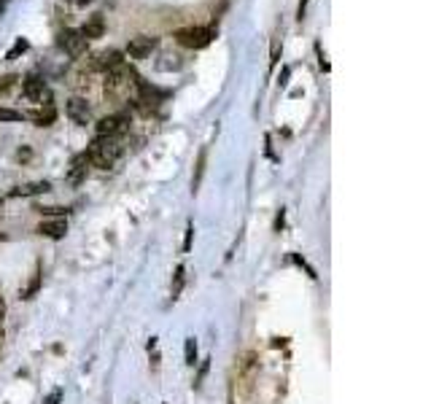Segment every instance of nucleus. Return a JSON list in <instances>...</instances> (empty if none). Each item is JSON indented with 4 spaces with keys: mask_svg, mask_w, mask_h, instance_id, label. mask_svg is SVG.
<instances>
[{
    "mask_svg": "<svg viewBox=\"0 0 431 404\" xmlns=\"http://www.w3.org/2000/svg\"><path fill=\"white\" fill-rule=\"evenodd\" d=\"M25 119H30L32 124H38V127H49L51 121L57 119V111H54V105H41L38 111L25 114Z\"/></svg>",
    "mask_w": 431,
    "mask_h": 404,
    "instance_id": "9d476101",
    "label": "nucleus"
},
{
    "mask_svg": "<svg viewBox=\"0 0 431 404\" xmlns=\"http://www.w3.org/2000/svg\"><path fill=\"white\" fill-rule=\"evenodd\" d=\"M305 6H308V0H302V3H299V16H302V11H305Z\"/></svg>",
    "mask_w": 431,
    "mask_h": 404,
    "instance_id": "b1692460",
    "label": "nucleus"
},
{
    "mask_svg": "<svg viewBox=\"0 0 431 404\" xmlns=\"http://www.w3.org/2000/svg\"><path fill=\"white\" fill-rule=\"evenodd\" d=\"M122 151H124L122 143H119L116 137H94L92 143H89V151H87V159H89L94 167L108 170V167H113L119 162Z\"/></svg>",
    "mask_w": 431,
    "mask_h": 404,
    "instance_id": "f257e3e1",
    "label": "nucleus"
},
{
    "mask_svg": "<svg viewBox=\"0 0 431 404\" xmlns=\"http://www.w3.org/2000/svg\"><path fill=\"white\" fill-rule=\"evenodd\" d=\"M27 49H30V44H27L25 38H19V41H16V44L11 46V51L6 54V60H16V57H19V54H25Z\"/></svg>",
    "mask_w": 431,
    "mask_h": 404,
    "instance_id": "dca6fc26",
    "label": "nucleus"
},
{
    "mask_svg": "<svg viewBox=\"0 0 431 404\" xmlns=\"http://www.w3.org/2000/svg\"><path fill=\"white\" fill-rule=\"evenodd\" d=\"M73 3H78V6H87V3H89V0H73Z\"/></svg>",
    "mask_w": 431,
    "mask_h": 404,
    "instance_id": "393cba45",
    "label": "nucleus"
},
{
    "mask_svg": "<svg viewBox=\"0 0 431 404\" xmlns=\"http://www.w3.org/2000/svg\"><path fill=\"white\" fill-rule=\"evenodd\" d=\"M14 81H16V75H3V78H0V92L11 90V87H14Z\"/></svg>",
    "mask_w": 431,
    "mask_h": 404,
    "instance_id": "4be33fe9",
    "label": "nucleus"
},
{
    "mask_svg": "<svg viewBox=\"0 0 431 404\" xmlns=\"http://www.w3.org/2000/svg\"><path fill=\"white\" fill-rule=\"evenodd\" d=\"M65 232H68V221H65V219H51V221H44V224L38 226V235L51 238V240L65 238Z\"/></svg>",
    "mask_w": 431,
    "mask_h": 404,
    "instance_id": "1a4fd4ad",
    "label": "nucleus"
},
{
    "mask_svg": "<svg viewBox=\"0 0 431 404\" xmlns=\"http://www.w3.org/2000/svg\"><path fill=\"white\" fill-rule=\"evenodd\" d=\"M211 359H205L200 364V372H197V377H194V388H200L202 386V380H205V374H208V369H211V364H208Z\"/></svg>",
    "mask_w": 431,
    "mask_h": 404,
    "instance_id": "6ab92c4d",
    "label": "nucleus"
},
{
    "mask_svg": "<svg viewBox=\"0 0 431 404\" xmlns=\"http://www.w3.org/2000/svg\"><path fill=\"white\" fill-rule=\"evenodd\" d=\"M122 54H119V51H116V49H108V51H100V54H97V57H94L92 62H89V65H92L94 71H113V68H119V65H122Z\"/></svg>",
    "mask_w": 431,
    "mask_h": 404,
    "instance_id": "6e6552de",
    "label": "nucleus"
},
{
    "mask_svg": "<svg viewBox=\"0 0 431 404\" xmlns=\"http://www.w3.org/2000/svg\"><path fill=\"white\" fill-rule=\"evenodd\" d=\"M3 310H6V305H3V300H0V318H3Z\"/></svg>",
    "mask_w": 431,
    "mask_h": 404,
    "instance_id": "a878e982",
    "label": "nucleus"
},
{
    "mask_svg": "<svg viewBox=\"0 0 431 404\" xmlns=\"http://www.w3.org/2000/svg\"><path fill=\"white\" fill-rule=\"evenodd\" d=\"M57 46H60L65 54H70V57H81V54L87 51L89 41H87L78 30H62L60 35H57Z\"/></svg>",
    "mask_w": 431,
    "mask_h": 404,
    "instance_id": "20e7f679",
    "label": "nucleus"
},
{
    "mask_svg": "<svg viewBox=\"0 0 431 404\" xmlns=\"http://www.w3.org/2000/svg\"><path fill=\"white\" fill-rule=\"evenodd\" d=\"M38 286H41V272H35V278H32V283L27 286V288H25V291H22V297H25V300H30L32 294H35V291H38Z\"/></svg>",
    "mask_w": 431,
    "mask_h": 404,
    "instance_id": "a211bd4d",
    "label": "nucleus"
},
{
    "mask_svg": "<svg viewBox=\"0 0 431 404\" xmlns=\"http://www.w3.org/2000/svg\"><path fill=\"white\" fill-rule=\"evenodd\" d=\"M192 238H194V224H186V238H184V251L189 254L192 248Z\"/></svg>",
    "mask_w": 431,
    "mask_h": 404,
    "instance_id": "412c9836",
    "label": "nucleus"
},
{
    "mask_svg": "<svg viewBox=\"0 0 431 404\" xmlns=\"http://www.w3.org/2000/svg\"><path fill=\"white\" fill-rule=\"evenodd\" d=\"M205 159H208V149L200 151V157H197V173H194V180H192V192H197L202 183V176H205Z\"/></svg>",
    "mask_w": 431,
    "mask_h": 404,
    "instance_id": "4468645a",
    "label": "nucleus"
},
{
    "mask_svg": "<svg viewBox=\"0 0 431 404\" xmlns=\"http://www.w3.org/2000/svg\"><path fill=\"white\" fill-rule=\"evenodd\" d=\"M22 92H25V97L32 100V103L51 105V92H49L46 81H44L41 75H27L25 84H22Z\"/></svg>",
    "mask_w": 431,
    "mask_h": 404,
    "instance_id": "7ed1b4c3",
    "label": "nucleus"
},
{
    "mask_svg": "<svg viewBox=\"0 0 431 404\" xmlns=\"http://www.w3.org/2000/svg\"><path fill=\"white\" fill-rule=\"evenodd\" d=\"M49 189H51V183L49 180H35V183H25V186H16L11 197H32V195H46Z\"/></svg>",
    "mask_w": 431,
    "mask_h": 404,
    "instance_id": "f8f14e48",
    "label": "nucleus"
},
{
    "mask_svg": "<svg viewBox=\"0 0 431 404\" xmlns=\"http://www.w3.org/2000/svg\"><path fill=\"white\" fill-rule=\"evenodd\" d=\"M81 35L87 38V41H94V38H103V32H106V22H103V16L100 14H94L84 27H81Z\"/></svg>",
    "mask_w": 431,
    "mask_h": 404,
    "instance_id": "9b49d317",
    "label": "nucleus"
},
{
    "mask_svg": "<svg viewBox=\"0 0 431 404\" xmlns=\"http://www.w3.org/2000/svg\"><path fill=\"white\" fill-rule=\"evenodd\" d=\"M38 213H44V216H57V219H65V208H38Z\"/></svg>",
    "mask_w": 431,
    "mask_h": 404,
    "instance_id": "aec40b11",
    "label": "nucleus"
},
{
    "mask_svg": "<svg viewBox=\"0 0 431 404\" xmlns=\"http://www.w3.org/2000/svg\"><path fill=\"white\" fill-rule=\"evenodd\" d=\"M156 46H159V38H154V35H138V38H130L127 54H130L132 60H146Z\"/></svg>",
    "mask_w": 431,
    "mask_h": 404,
    "instance_id": "423d86ee",
    "label": "nucleus"
},
{
    "mask_svg": "<svg viewBox=\"0 0 431 404\" xmlns=\"http://www.w3.org/2000/svg\"><path fill=\"white\" fill-rule=\"evenodd\" d=\"M184 359H186V364H189V367H194V364H197V340H194V337H189V340H186Z\"/></svg>",
    "mask_w": 431,
    "mask_h": 404,
    "instance_id": "2eb2a0df",
    "label": "nucleus"
},
{
    "mask_svg": "<svg viewBox=\"0 0 431 404\" xmlns=\"http://www.w3.org/2000/svg\"><path fill=\"white\" fill-rule=\"evenodd\" d=\"M94 133H97V137H119L122 133H127V116H122V114L106 116V119L97 121Z\"/></svg>",
    "mask_w": 431,
    "mask_h": 404,
    "instance_id": "39448f33",
    "label": "nucleus"
},
{
    "mask_svg": "<svg viewBox=\"0 0 431 404\" xmlns=\"http://www.w3.org/2000/svg\"><path fill=\"white\" fill-rule=\"evenodd\" d=\"M65 114H68V119L73 121V124H89V119H92V108H89V103L87 100H81V97H73V100H68V105H65Z\"/></svg>",
    "mask_w": 431,
    "mask_h": 404,
    "instance_id": "0eeeda50",
    "label": "nucleus"
},
{
    "mask_svg": "<svg viewBox=\"0 0 431 404\" xmlns=\"http://www.w3.org/2000/svg\"><path fill=\"white\" fill-rule=\"evenodd\" d=\"M60 402H62V391L57 388V391H51V396H49L44 404H60Z\"/></svg>",
    "mask_w": 431,
    "mask_h": 404,
    "instance_id": "5701e85b",
    "label": "nucleus"
},
{
    "mask_svg": "<svg viewBox=\"0 0 431 404\" xmlns=\"http://www.w3.org/2000/svg\"><path fill=\"white\" fill-rule=\"evenodd\" d=\"M186 286V267L184 264H178V269H175V278H173V291H170V297L173 300H178L181 297V291H184Z\"/></svg>",
    "mask_w": 431,
    "mask_h": 404,
    "instance_id": "ddd939ff",
    "label": "nucleus"
},
{
    "mask_svg": "<svg viewBox=\"0 0 431 404\" xmlns=\"http://www.w3.org/2000/svg\"><path fill=\"white\" fill-rule=\"evenodd\" d=\"M184 49H205L216 38V27H184L173 35Z\"/></svg>",
    "mask_w": 431,
    "mask_h": 404,
    "instance_id": "f03ea898",
    "label": "nucleus"
},
{
    "mask_svg": "<svg viewBox=\"0 0 431 404\" xmlns=\"http://www.w3.org/2000/svg\"><path fill=\"white\" fill-rule=\"evenodd\" d=\"M25 114L22 111H14V108H3L0 105V121H22Z\"/></svg>",
    "mask_w": 431,
    "mask_h": 404,
    "instance_id": "f3484780",
    "label": "nucleus"
}]
</instances>
